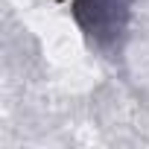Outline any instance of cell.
<instances>
[{"label": "cell", "mask_w": 149, "mask_h": 149, "mask_svg": "<svg viewBox=\"0 0 149 149\" xmlns=\"http://www.w3.org/2000/svg\"><path fill=\"white\" fill-rule=\"evenodd\" d=\"M70 12L79 32L88 38V44L100 50H111L129 32L134 0H73Z\"/></svg>", "instance_id": "cell-1"}]
</instances>
